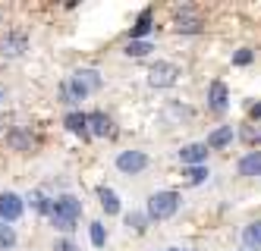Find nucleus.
<instances>
[{
  "label": "nucleus",
  "instance_id": "f257e3e1",
  "mask_svg": "<svg viewBox=\"0 0 261 251\" xmlns=\"http://www.w3.org/2000/svg\"><path fill=\"white\" fill-rule=\"evenodd\" d=\"M98 88H101V72L98 69H79L69 82H63L60 94H63L66 104H76V101L88 98V94H95Z\"/></svg>",
  "mask_w": 261,
  "mask_h": 251
},
{
  "label": "nucleus",
  "instance_id": "f03ea898",
  "mask_svg": "<svg viewBox=\"0 0 261 251\" xmlns=\"http://www.w3.org/2000/svg\"><path fill=\"white\" fill-rule=\"evenodd\" d=\"M79 214H82V204L72 198V195H60L57 201L50 204V220H54V226H57L60 233H69V229H76Z\"/></svg>",
  "mask_w": 261,
  "mask_h": 251
},
{
  "label": "nucleus",
  "instance_id": "9b49d317",
  "mask_svg": "<svg viewBox=\"0 0 261 251\" xmlns=\"http://www.w3.org/2000/svg\"><path fill=\"white\" fill-rule=\"evenodd\" d=\"M239 173H242V176H258V173H261V151L246 154V157L239 160Z\"/></svg>",
  "mask_w": 261,
  "mask_h": 251
},
{
  "label": "nucleus",
  "instance_id": "f3484780",
  "mask_svg": "<svg viewBox=\"0 0 261 251\" xmlns=\"http://www.w3.org/2000/svg\"><path fill=\"white\" fill-rule=\"evenodd\" d=\"M176 32H186V35H198V32H201V19H195V16L176 19Z\"/></svg>",
  "mask_w": 261,
  "mask_h": 251
},
{
  "label": "nucleus",
  "instance_id": "4468645a",
  "mask_svg": "<svg viewBox=\"0 0 261 251\" xmlns=\"http://www.w3.org/2000/svg\"><path fill=\"white\" fill-rule=\"evenodd\" d=\"M151 32V10H142V16L133 25V41H145V35Z\"/></svg>",
  "mask_w": 261,
  "mask_h": 251
},
{
  "label": "nucleus",
  "instance_id": "7ed1b4c3",
  "mask_svg": "<svg viewBox=\"0 0 261 251\" xmlns=\"http://www.w3.org/2000/svg\"><path fill=\"white\" fill-rule=\"evenodd\" d=\"M179 210V195L176 191H154L148 198V217L151 220H170Z\"/></svg>",
  "mask_w": 261,
  "mask_h": 251
},
{
  "label": "nucleus",
  "instance_id": "c85d7f7f",
  "mask_svg": "<svg viewBox=\"0 0 261 251\" xmlns=\"http://www.w3.org/2000/svg\"><path fill=\"white\" fill-rule=\"evenodd\" d=\"M170 251H179V248H170Z\"/></svg>",
  "mask_w": 261,
  "mask_h": 251
},
{
  "label": "nucleus",
  "instance_id": "393cba45",
  "mask_svg": "<svg viewBox=\"0 0 261 251\" xmlns=\"http://www.w3.org/2000/svg\"><path fill=\"white\" fill-rule=\"evenodd\" d=\"M233 63H236V66H249V63H252V50H239V53L233 57Z\"/></svg>",
  "mask_w": 261,
  "mask_h": 251
},
{
  "label": "nucleus",
  "instance_id": "423d86ee",
  "mask_svg": "<svg viewBox=\"0 0 261 251\" xmlns=\"http://www.w3.org/2000/svg\"><path fill=\"white\" fill-rule=\"evenodd\" d=\"M148 166V157L142 151H123L120 157H117V170L120 173H129V176H133V173H142Z\"/></svg>",
  "mask_w": 261,
  "mask_h": 251
},
{
  "label": "nucleus",
  "instance_id": "bb28decb",
  "mask_svg": "<svg viewBox=\"0 0 261 251\" xmlns=\"http://www.w3.org/2000/svg\"><path fill=\"white\" fill-rule=\"evenodd\" d=\"M249 117H252V120H261V104H252V110H249Z\"/></svg>",
  "mask_w": 261,
  "mask_h": 251
},
{
  "label": "nucleus",
  "instance_id": "a878e982",
  "mask_svg": "<svg viewBox=\"0 0 261 251\" xmlns=\"http://www.w3.org/2000/svg\"><path fill=\"white\" fill-rule=\"evenodd\" d=\"M54 251H79V248H76V245H72L69 239H60L57 245H54Z\"/></svg>",
  "mask_w": 261,
  "mask_h": 251
},
{
  "label": "nucleus",
  "instance_id": "9d476101",
  "mask_svg": "<svg viewBox=\"0 0 261 251\" xmlns=\"http://www.w3.org/2000/svg\"><path fill=\"white\" fill-rule=\"evenodd\" d=\"M98 198H101V207H104V214L107 217H114V214H120V198H117V191L114 188H98Z\"/></svg>",
  "mask_w": 261,
  "mask_h": 251
},
{
  "label": "nucleus",
  "instance_id": "aec40b11",
  "mask_svg": "<svg viewBox=\"0 0 261 251\" xmlns=\"http://www.w3.org/2000/svg\"><path fill=\"white\" fill-rule=\"evenodd\" d=\"M204 179H208V170H204V166H189V170H186V182H189V185H198Z\"/></svg>",
  "mask_w": 261,
  "mask_h": 251
},
{
  "label": "nucleus",
  "instance_id": "dca6fc26",
  "mask_svg": "<svg viewBox=\"0 0 261 251\" xmlns=\"http://www.w3.org/2000/svg\"><path fill=\"white\" fill-rule=\"evenodd\" d=\"M66 129L76 132V135H85L88 132V117H85V113H69V117H66Z\"/></svg>",
  "mask_w": 261,
  "mask_h": 251
},
{
  "label": "nucleus",
  "instance_id": "1a4fd4ad",
  "mask_svg": "<svg viewBox=\"0 0 261 251\" xmlns=\"http://www.w3.org/2000/svg\"><path fill=\"white\" fill-rule=\"evenodd\" d=\"M88 132L91 135H98V138H107V135L110 132H114V129H110V117H107V113H91V117H88Z\"/></svg>",
  "mask_w": 261,
  "mask_h": 251
},
{
  "label": "nucleus",
  "instance_id": "ddd939ff",
  "mask_svg": "<svg viewBox=\"0 0 261 251\" xmlns=\"http://www.w3.org/2000/svg\"><path fill=\"white\" fill-rule=\"evenodd\" d=\"M233 142V126H220V129H214L211 135H208V148H223V145H230Z\"/></svg>",
  "mask_w": 261,
  "mask_h": 251
},
{
  "label": "nucleus",
  "instance_id": "6e6552de",
  "mask_svg": "<svg viewBox=\"0 0 261 251\" xmlns=\"http://www.w3.org/2000/svg\"><path fill=\"white\" fill-rule=\"evenodd\" d=\"M179 157H182V163H189V166H201L204 160H208V145H186L179 151Z\"/></svg>",
  "mask_w": 261,
  "mask_h": 251
},
{
  "label": "nucleus",
  "instance_id": "412c9836",
  "mask_svg": "<svg viewBox=\"0 0 261 251\" xmlns=\"http://www.w3.org/2000/svg\"><path fill=\"white\" fill-rule=\"evenodd\" d=\"M29 204L38 210V214H50V201L41 195V191H32V198H29Z\"/></svg>",
  "mask_w": 261,
  "mask_h": 251
},
{
  "label": "nucleus",
  "instance_id": "cd10ccee",
  "mask_svg": "<svg viewBox=\"0 0 261 251\" xmlns=\"http://www.w3.org/2000/svg\"><path fill=\"white\" fill-rule=\"evenodd\" d=\"M0 101H4V91H0Z\"/></svg>",
  "mask_w": 261,
  "mask_h": 251
},
{
  "label": "nucleus",
  "instance_id": "5701e85b",
  "mask_svg": "<svg viewBox=\"0 0 261 251\" xmlns=\"http://www.w3.org/2000/svg\"><path fill=\"white\" fill-rule=\"evenodd\" d=\"M88 236H91V245H95V248H104V226L101 223H91Z\"/></svg>",
  "mask_w": 261,
  "mask_h": 251
},
{
  "label": "nucleus",
  "instance_id": "6ab92c4d",
  "mask_svg": "<svg viewBox=\"0 0 261 251\" xmlns=\"http://www.w3.org/2000/svg\"><path fill=\"white\" fill-rule=\"evenodd\" d=\"M13 245H16V233H13V226L0 223V251H7V248H13Z\"/></svg>",
  "mask_w": 261,
  "mask_h": 251
},
{
  "label": "nucleus",
  "instance_id": "a211bd4d",
  "mask_svg": "<svg viewBox=\"0 0 261 251\" xmlns=\"http://www.w3.org/2000/svg\"><path fill=\"white\" fill-rule=\"evenodd\" d=\"M151 50H154L151 41H129V44H126V53H129V57H148Z\"/></svg>",
  "mask_w": 261,
  "mask_h": 251
},
{
  "label": "nucleus",
  "instance_id": "2eb2a0df",
  "mask_svg": "<svg viewBox=\"0 0 261 251\" xmlns=\"http://www.w3.org/2000/svg\"><path fill=\"white\" fill-rule=\"evenodd\" d=\"M242 242H246V248H261V220L249 223L246 233H242Z\"/></svg>",
  "mask_w": 261,
  "mask_h": 251
},
{
  "label": "nucleus",
  "instance_id": "4be33fe9",
  "mask_svg": "<svg viewBox=\"0 0 261 251\" xmlns=\"http://www.w3.org/2000/svg\"><path fill=\"white\" fill-rule=\"evenodd\" d=\"M145 223H148V217H145V214H136V210L126 217V226H129V229H136V233H145V229H148Z\"/></svg>",
  "mask_w": 261,
  "mask_h": 251
},
{
  "label": "nucleus",
  "instance_id": "39448f33",
  "mask_svg": "<svg viewBox=\"0 0 261 251\" xmlns=\"http://www.w3.org/2000/svg\"><path fill=\"white\" fill-rule=\"evenodd\" d=\"M22 217V198L16 191H4L0 195V223H13Z\"/></svg>",
  "mask_w": 261,
  "mask_h": 251
},
{
  "label": "nucleus",
  "instance_id": "0eeeda50",
  "mask_svg": "<svg viewBox=\"0 0 261 251\" xmlns=\"http://www.w3.org/2000/svg\"><path fill=\"white\" fill-rule=\"evenodd\" d=\"M227 101H230L227 85H223V82H211V88H208V104H211V110L214 113H223V110H227Z\"/></svg>",
  "mask_w": 261,
  "mask_h": 251
},
{
  "label": "nucleus",
  "instance_id": "f8f14e48",
  "mask_svg": "<svg viewBox=\"0 0 261 251\" xmlns=\"http://www.w3.org/2000/svg\"><path fill=\"white\" fill-rule=\"evenodd\" d=\"M0 47H4V57H19L25 50V35H7Z\"/></svg>",
  "mask_w": 261,
  "mask_h": 251
},
{
  "label": "nucleus",
  "instance_id": "b1692460",
  "mask_svg": "<svg viewBox=\"0 0 261 251\" xmlns=\"http://www.w3.org/2000/svg\"><path fill=\"white\" fill-rule=\"evenodd\" d=\"M10 145H16V148H29V145H32V138L19 129V132H13V135H10Z\"/></svg>",
  "mask_w": 261,
  "mask_h": 251
},
{
  "label": "nucleus",
  "instance_id": "20e7f679",
  "mask_svg": "<svg viewBox=\"0 0 261 251\" xmlns=\"http://www.w3.org/2000/svg\"><path fill=\"white\" fill-rule=\"evenodd\" d=\"M176 79H179V69L173 66V63H154L151 69H148V85L151 88H170V85H176Z\"/></svg>",
  "mask_w": 261,
  "mask_h": 251
}]
</instances>
